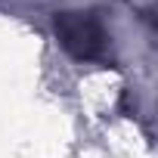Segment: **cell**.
Listing matches in <instances>:
<instances>
[{"label":"cell","instance_id":"6da1fadb","mask_svg":"<svg viewBox=\"0 0 158 158\" xmlns=\"http://www.w3.org/2000/svg\"><path fill=\"white\" fill-rule=\"evenodd\" d=\"M56 34L74 59L93 62V59L106 56V31L93 13H59Z\"/></svg>","mask_w":158,"mask_h":158}]
</instances>
